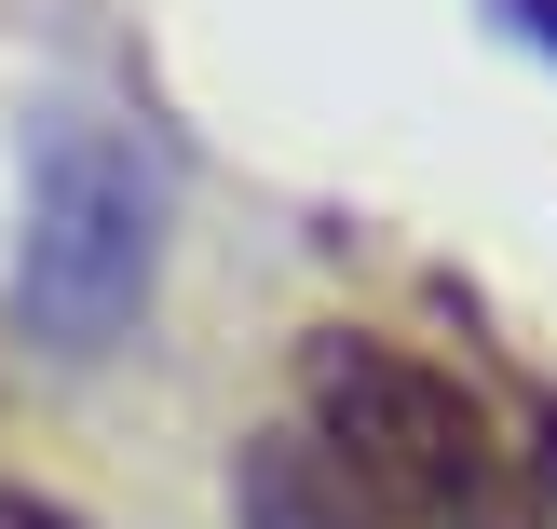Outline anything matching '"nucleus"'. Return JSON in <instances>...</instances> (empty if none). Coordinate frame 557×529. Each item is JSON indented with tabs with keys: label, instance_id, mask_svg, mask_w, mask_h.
I'll use <instances>...</instances> for the list:
<instances>
[{
	"label": "nucleus",
	"instance_id": "f257e3e1",
	"mask_svg": "<svg viewBox=\"0 0 557 529\" xmlns=\"http://www.w3.org/2000/svg\"><path fill=\"white\" fill-rule=\"evenodd\" d=\"M299 434L368 489L381 529H531V476H517L490 394L368 326L299 340Z\"/></svg>",
	"mask_w": 557,
	"mask_h": 529
},
{
	"label": "nucleus",
	"instance_id": "7ed1b4c3",
	"mask_svg": "<svg viewBox=\"0 0 557 529\" xmlns=\"http://www.w3.org/2000/svg\"><path fill=\"white\" fill-rule=\"evenodd\" d=\"M232 529H381V516H368V489L286 421V434H259V449L232 462Z\"/></svg>",
	"mask_w": 557,
	"mask_h": 529
},
{
	"label": "nucleus",
	"instance_id": "f03ea898",
	"mask_svg": "<svg viewBox=\"0 0 557 529\" xmlns=\"http://www.w3.org/2000/svg\"><path fill=\"white\" fill-rule=\"evenodd\" d=\"M163 272V177L136 136L54 109L27 136V244H14V326L54 367H96L136 313H150Z\"/></svg>",
	"mask_w": 557,
	"mask_h": 529
},
{
	"label": "nucleus",
	"instance_id": "39448f33",
	"mask_svg": "<svg viewBox=\"0 0 557 529\" xmlns=\"http://www.w3.org/2000/svg\"><path fill=\"white\" fill-rule=\"evenodd\" d=\"M490 14H504V27H517V41H531V54H544V68H557V0H490Z\"/></svg>",
	"mask_w": 557,
	"mask_h": 529
},
{
	"label": "nucleus",
	"instance_id": "20e7f679",
	"mask_svg": "<svg viewBox=\"0 0 557 529\" xmlns=\"http://www.w3.org/2000/svg\"><path fill=\"white\" fill-rule=\"evenodd\" d=\"M0 529H82L54 489H27V476H0Z\"/></svg>",
	"mask_w": 557,
	"mask_h": 529
}]
</instances>
